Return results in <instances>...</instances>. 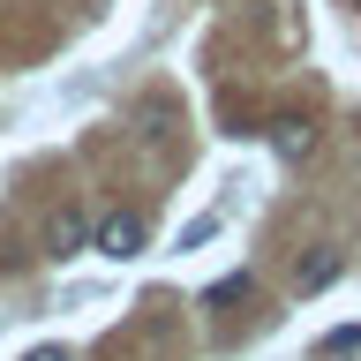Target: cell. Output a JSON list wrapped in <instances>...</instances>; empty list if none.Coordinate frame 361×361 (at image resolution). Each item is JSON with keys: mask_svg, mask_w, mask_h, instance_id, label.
Segmentation results:
<instances>
[{"mask_svg": "<svg viewBox=\"0 0 361 361\" xmlns=\"http://www.w3.org/2000/svg\"><path fill=\"white\" fill-rule=\"evenodd\" d=\"M338 264H346V256H338L331 241H316L309 256L293 264V286H301V293H324V286H331V279H338Z\"/></svg>", "mask_w": 361, "mask_h": 361, "instance_id": "3957f363", "label": "cell"}, {"mask_svg": "<svg viewBox=\"0 0 361 361\" xmlns=\"http://www.w3.org/2000/svg\"><path fill=\"white\" fill-rule=\"evenodd\" d=\"M271 151L286 158V166H301V158L316 151V121H301V113H286V121L271 128Z\"/></svg>", "mask_w": 361, "mask_h": 361, "instance_id": "277c9868", "label": "cell"}, {"mask_svg": "<svg viewBox=\"0 0 361 361\" xmlns=\"http://www.w3.org/2000/svg\"><path fill=\"white\" fill-rule=\"evenodd\" d=\"M23 361H68V346H30Z\"/></svg>", "mask_w": 361, "mask_h": 361, "instance_id": "5b68a950", "label": "cell"}, {"mask_svg": "<svg viewBox=\"0 0 361 361\" xmlns=\"http://www.w3.org/2000/svg\"><path fill=\"white\" fill-rule=\"evenodd\" d=\"M90 248L113 256V264H135V256H143V219H135V211H106V219L90 226Z\"/></svg>", "mask_w": 361, "mask_h": 361, "instance_id": "6da1fadb", "label": "cell"}, {"mask_svg": "<svg viewBox=\"0 0 361 361\" xmlns=\"http://www.w3.org/2000/svg\"><path fill=\"white\" fill-rule=\"evenodd\" d=\"M83 248H90V219L75 211V203H61V211L45 219V256H53V264H68V256H83Z\"/></svg>", "mask_w": 361, "mask_h": 361, "instance_id": "7a4b0ae2", "label": "cell"}]
</instances>
